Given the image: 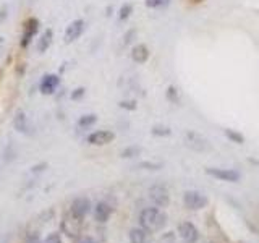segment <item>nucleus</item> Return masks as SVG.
<instances>
[{
  "label": "nucleus",
  "mask_w": 259,
  "mask_h": 243,
  "mask_svg": "<svg viewBox=\"0 0 259 243\" xmlns=\"http://www.w3.org/2000/svg\"><path fill=\"white\" fill-rule=\"evenodd\" d=\"M167 225V214L160 208H144L140 213V227L148 232H160Z\"/></svg>",
  "instance_id": "1"
},
{
  "label": "nucleus",
  "mask_w": 259,
  "mask_h": 243,
  "mask_svg": "<svg viewBox=\"0 0 259 243\" xmlns=\"http://www.w3.org/2000/svg\"><path fill=\"white\" fill-rule=\"evenodd\" d=\"M183 205L190 211H201V209L207 208L209 198L204 193H201L198 190H188L183 194Z\"/></svg>",
  "instance_id": "2"
},
{
  "label": "nucleus",
  "mask_w": 259,
  "mask_h": 243,
  "mask_svg": "<svg viewBox=\"0 0 259 243\" xmlns=\"http://www.w3.org/2000/svg\"><path fill=\"white\" fill-rule=\"evenodd\" d=\"M39 26L40 23L34 16H29V18L24 20L23 23V31H21V39H20V46L21 49H28L29 44L32 43V39L36 37V34L39 32Z\"/></svg>",
  "instance_id": "3"
},
{
  "label": "nucleus",
  "mask_w": 259,
  "mask_h": 243,
  "mask_svg": "<svg viewBox=\"0 0 259 243\" xmlns=\"http://www.w3.org/2000/svg\"><path fill=\"white\" fill-rule=\"evenodd\" d=\"M62 85V79L57 73H46L39 81V93L44 96H52L59 91Z\"/></svg>",
  "instance_id": "4"
},
{
  "label": "nucleus",
  "mask_w": 259,
  "mask_h": 243,
  "mask_svg": "<svg viewBox=\"0 0 259 243\" xmlns=\"http://www.w3.org/2000/svg\"><path fill=\"white\" fill-rule=\"evenodd\" d=\"M149 199L152 201V205L156 208H167L170 205V194L167 186L164 185H152L149 188Z\"/></svg>",
  "instance_id": "5"
},
{
  "label": "nucleus",
  "mask_w": 259,
  "mask_h": 243,
  "mask_svg": "<svg viewBox=\"0 0 259 243\" xmlns=\"http://www.w3.org/2000/svg\"><path fill=\"white\" fill-rule=\"evenodd\" d=\"M185 144L186 148H190L196 152H206L210 149V143L204 136L196 133V132H186L185 133Z\"/></svg>",
  "instance_id": "6"
},
{
  "label": "nucleus",
  "mask_w": 259,
  "mask_h": 243,
  "mask_svg": "<svg viewBox=\"0 0 259 243\" xmlns=\"http://www.w3.org/2000/svg\"><path fill=\"white\" fill-rule=\"evenodd\" d=\"M86 31V21L83 18H76L73 20L71 23H68V26L65 28V34H63V39L67 44H71L78 40L81 36H83V32Z\"/></svg>",
  "instance_id": "7"
},
{
  "label": "nucleus",
  "mask_w": 259,
  "mask_h": 243,
  "mask_svg": "<svg viewBox=\"0 0 259 243\" xmlns=\"http://www.w3.org/2000/svg\"><path fill=\"white\" fill-rule=\"evenodd\" d=\"M91 201H89L86 196H79L76 199H73L71 206H70V211L68 213L76 217L78 221H84V217L89 214V211H91Z\"/></svg>",
  "instance_id": "8"
},
{
  "label": "nucleus",
  "mask_w": 259,
  "mask_h": 243,
  "mask_svg": "<svg viewBox=\"0 0 259 243\" xmlns=\"http://www.w3.org/2000/svg\"><path fill=\"white\" fill-rule=\"evenodd\" d=\"M206 174L217 178V180H222V182H230L235 183L240 180V172L233 169H217V167H206Z\"/></svg>",
  "instance_id": "9"
},
{
  "label": "nucleus",
  "mask_w": 259,
  "mask_h": 243,
  "mask_svg": "<svg viewBox=\"0 0 259 243\" xmlns=\"http://www.w3.org/2000/svg\"><path fill=\"white\" fill-rule=\"evenodd\" d=\"M178 233L185 243H198L199 240V230L198 227L190 221H183L178 224Z\"/></svg>",
  "instance_id": "10"
},
{
  "label": "nucleus",
  "mask_w": 259,
  "mask_h": 243,
  "mask_svg": "<svg viewBox=\"0 0 259 243\" xmlns=\"http://www.w3.org/2000/svg\"><path fill=\"white\" fill-rule=\"evenodd\" d=\"M115 140V133L110 130H97V132L89 133L86 141L91 146H107Z\"/></svg>",
  "instance_id": "11"
},
{
  "label": "nucleus",
  "mask_w": 259,
  "mask_h": 243,
  "mask_svg": "<svg viewBox=\"0 0 259 243\" xmlns=\"http://www.w3.org/2000/svg\"><path fill=\"white\" fill-rule=\"evenodd\" d=\"M81 225H83V221H78L76 217H73L70 213H67L62 221V230L67 233L68 237H78Z\"/></svg>",
  "instance_id": "12"
},
{
  "label": "nucleus",
  "mask_w": 259,
  "mask_h": 243,
  "mask_svg": "<svg viewBox=\"0 0 259 243\" xmlns=\"http://www.w3.org/2000/svg\"><path fill=\"white\" fill-rule=\"evenodd\" d=\"M13 127L18 133H23V135H29L31 132V125H29V120L26 117V113L23 110H16L15 117H13Z\"/></svg>",
  "instance_id": "13"
},
{
  "label": "nucleus",
  "mask_w": 259,
  "mask_h": 243,
  "mask_svg": "<svg viewBox=\"0 0 259 243\" xmlns=\"http://www.w3.org/2000/svg\"><path fill=\"white\" fill-rule=\"evenodd\" d=\"M112 213H113V209L105 201H99L94 206V219L97 222H101V224L107 222L110 219V216H112Z\"/></svg>",
  "instance_id": "14"
},
{
  "label": "nucleus",
  "mask_w": 259,
  "mask_h": 243,
  "mask_svg": "<svg viewBox=\"0 0 259 243\" xmlns=\"http://www.w3.org/2000/svg\"><path fill=\"white\" fill-rule=\"evenodd\" d=\"M130 243H152V235L143 227H135L130 230Z\"/></svg>",
  "instance_id": "15"
},
{
  "label": "nucleus",
  "mask_w": 259,
  "mask_h": 243,
  "mask_svg": "<svg viewBox=\"0 0 259 243\" xmlns=\"http://www.w3.org/2000/svg\"><path fill=\"white\" fill-rule=\"evenodd\" d=\"M132 60L135 62V63H146L149 60V55H151V52H149V49H148V46L146 44H136V46H133V49H132Z\"/></svg>",
  "instance_id": "16"
},
{
  "label": "nucleus",
  "mask_w": 259,
  "mask_h": 243,
  "mask_svg": "<svg viewBox=\"0 0 259 243\" xmlns=\"http://www.w3.org/2000/svg\"><path fill=\"white\" fill-rule=\"evenodd\" d=\"M52 40H54V31H52L51 28L44 29V31H42V34L39 36L37 44H36L37 52H39V54L47 52V49L52 46Z\"/></svg>",
  "instance_id": "17"
},
{
  "label": "nucleus",
  "mask_w": 259,
  "mask_h": 243,
  "mask_svg": "<svg viewBox=\"0 0 259 243\" xmlns=\"http://www.w3.org/2000/svg\"><path fill=\"white\" fill-rule=\"evenodd\" d=\"M97 122V115L96 113H86V115H81L79 118H78V122H76V125H78V128H91L94 124Z\"/></svg>",
  "instance_id": "18"
},
{
  "label": "nucleus",
  "mask_w": 259,
  "mask_h": 243,
  "mask_svg": "<svg viewBox=\"0 0 259 243\" xmlns=\"http://www.w3.org/2000/svg\"><path fill=\"white\" fill-rule=\"evenodd\" d=\"M165 97H167V101H168V102H172V104H180V101H182V93H180V89H178L177 86L170 85V86L167 88V91H165Z\"/></svg>",
  "instance_id": "19"
},
{
  "label": "nucleus",
  "mask_w": 259,
  "mask_h": 243,
  "mask_svg": "<svg viewBox=\"0 0 259 243\" xmlns=\"http://www.w3.org/2000/svg\"><path fill=\"white\" fill-rule=\"evenodd\" d=\"M224 135L229 138L232 143H235V144H243V143H245V136H243L241 133H238V132H235V130L227 128V130H224Z\"/></svg>",
  "instance_id": "20"
},
{
  "label": "nucleus",
  "mask_w": 259,
  "mask_h": 243,
  "mask_svg": "<svg viewBox=\"0 0 259 243\" xmlns=\"http://www.w3.org/2000/svg\"><path fill=\"white\" fill-rule=\"evenodd\" d=\"M141 151L143 149L140 148V146H128V148H125L123 151L120 152V156L123 157V159H132V157L140 156Z\"/></svg>",
  "instance_id": "21"
},
{
  "label": "nucleus",
  "mask_w": 259,
  "mask_h": 243,
  "mask_svg": "<svg viewBox=\"0 0 259 243\" xmlns=\"http://www.w3.org/2000/svg\"><path fill=\"white\" fill-rule=\"evenodd\" d=\"M132 13H133V5L128 2L123 4L118 10V21H126L130 16H132Z\"/></svg>",
  "instance_id": "22"
},
{
  "label": "nucleus",
  "mask_w": 259,
  "mask_h": 243,
  "mask_svg": "<svg viewBox=\"0 0 259 243\" xmlns=\"http://www.w3.org/2000/svg\"><path fill=\"white\" fill-rule=\"evenodd\" d=\"M151 133L154 136L164 138V136H170V135H172V130H170L168 127H164V125H156V127L151 128Z\"/></svg>",
  "instance_id": "23"
},
{
  "label": "nucleus",
  "mask_w": 259,
  "mask_h": 243,
  "mask_svg": "<svg viewBox=\"0 0 259 243\" xmlns=\"http://www.w3.org/2000/svg\"><path fill=\"white\" fill-rule=\"evenodd\" d=\"M136 167L140 169H146V170H160L162 169V162H152V160H144V162H140Z\"/></svg>",
  "instance_id": "24"
},
{
  "label": "nucleus",
  "mask_w": 259,
  "mask_h": 243,
  "mask_svg": "<svg viewBox=\"0 0 259 243\" xmlns=\"http://www.w3.org/2000/svg\"><path fill=\"white\" fill-rule=\"evenodd\" d=\"M84 94H86L84 88H76V89H73V91L70 93V99L71 101H79V99H83Z\"/></svg>",
  "instance_id": "25"
},
{
  "label": "nucleus",
  "mask_w": 259,
  "mask_h": 243,
  "mask_svg": "<svg viewBox=\"0 0 259 243\" xmlns=\"http://www.w3.org/2000/svg\"><path fill=\"white\" fill-rule=\"evenodd\" d=\"M118 107L132 112V110H136L138 104H136V101H120V102H118Z\"/></svg>",
  "instance_id": "26"
},
{
  "label": "nucleus",
  "mask_w": 259,
  "mask_h": 243,
  "mask_svg": "<svg viewBox=\"0 0 259 243\" xmlns=\"http://www.w3.org/2000/svg\"><path fill=\"white\" fill-rule=\"evenodd\" d=\"M40 243H62V237H60V233L52 232V233H49Z\"/></svg>",
  "instance_id": "27"
},
{
  "label": "nucleus",
  "mask_w": 259,
  "mask_h": 243,
  "mask_svg": "<svg viewBox=\"0 0 259 243\" xmlns=\"http://www.w3.org/2000/svg\"><path fill=\"white\" fill-rule=\"evenodd\" d=\"M136 36V29H130L126 31V34L123 36V46H128L133 40V37Z\"/></svg>",
  "instance_id": "28"
},
{
  "label": "nucleus",
  "mask_w": 259,
  "mask_h": 243,
  "mask_svg": "<svg viewBox=\"0 0 259 243\" xmlns=\"http://www.w3.org/2000/svg\"><path fill=\"white\" fill-rule=\"evenodd\" d=\"M144 4L148 8H159L160 7V0H144Z\"/></svg>",
  "instance_id": "29"
},
{
  "label": "nucleus",
  "mask_w": 259,
  "mask_h": 243,
  "mask_svg": "<svg viewBox=\"0 0 259 243\" xmlns=\"http://www.w3.org/2000/svg\"><path fill=\"white\" fill-rule=\"evenodd\" d=\"M75 243H97L93 237H78Z\"/></svg>",
  "instance_id": "30"
},
{
  "label": "nucleus",
  "mask_w": 259,
  "mask_h": 243,
  "mask_svg": "<svg viewBox=\"0 0 259 243\" xmlns=\"http://www.w3.org/2000/svg\"><path fill=\"white\" fill-rule=\"evenodd\" d=\"M7 16H8V8L5 5L0 7V23H4L7 20Z\"/></svg>",
  "instance_id": "31"
},
{
  "label": "nucleus",
  "mask_w": 259,
  "mask_h": 243,
  "mask_svg": "<svg viewBox=\"0 0 259 243\" xmlns=\"http://www.w3.org/2000/svg\"><path fill=\"white\" fill-rule=\"evenodd\" d=\"M170 4V0H160V7H167Z\"/></svg>",
  "instance_id": "32"
},
{
  "label": "nucleus",
  "mask_w": 259,
  "mask_h": 243,
  "mask_svg": "<svg viewBox=\"0 0 259 243\" xmlns=\"http://www.w3.org/2000/svg\"><path fill=\"white\" fill-rule=\"evenodd\" d=\"M2 49H4V37H0V54H2Z\"/></svg>",
  "instance_id": "33"
},
{
  "label": "nucleus",
  "mask_w": 259,
  "mask_h": 243,
  "mask_svg": "<svg viewBox=\"0 0 259 243\" xmlns=\"http://www.w3.org/2000/svg\"><path fill=\"white\" fill-rule=\"evenodd\" d=\"M193 4H201V2H204V0H191Z\"/></svg>",
  "instance_id": "34"
}]
</instances>
